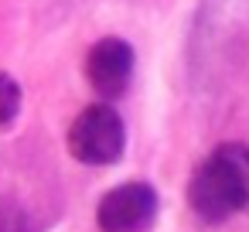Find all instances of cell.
Instances as JSON below:
<instances>
[{"mask_svg":"<svg viewBox=\"0 0 249 232\" xmlns=\"http://www.w3.org/2000/svg\"><path fill=\"white\" fill-rule=\"evenodd\" d=\"M126 150V126L109 103L86 106L69 126V154L89 167H109Z\"/></svg>","mask_w":249,"mask_h":232,"instance_id":"6da1fadb","label":"cell"},{"mask_svg":"<svg viewBox=\"0 0 249 232\" xmlns=\"http://www.w3.org/2000/svg\"><path fill=\"white\" fill-rule=\"evenodd\" d=\"M157 218V191L147 181H126L103 195L96 222L103 232H147Z\"/></svg>","mask_w":249,"mask_h":232,"instance_id":"7a4b0ae2","label":"cell"},{"mask_svg":"<svg viewBox=\"0 0 249 232\" xmlns=\"http://www.w3.org/2000/svg\"><path fill=\"white\" fill-rule=\"evenodd\" d=\"M133 65H137V55L123 38H103L86 55V79L96 96L120 99L133 82Z\"/></svg>","mask_w":249,"mask_h":232,"instance_id":"3957f363","label":"cell"},{"mask_svg":"<svg viewBox=\"0 0 249 232\" xmlns=\"http://www.w3.org/2000/svg\"><path fill=\"white\" fill-rule=\"evenodd\" d=\"M188 205H191V212L201 222H212V225H218V222L235 215V201H232L229 181H225L222 167L212 157H205L195 167V174L188 178Z\"/></svg>","mask_w":249,"mask_h":232,"instance_id":"277c9868","label":"cell"},{"mask_svg":"<svg viewBox=\"0 0 249 232\" xmlns=\"http://www.w3.org/2000/svg\"><path fill=\"white\" fill-rule=\"evenodd\" d=\"M212 161L222 167V174H225V181H229L235 212L249 215V147L239 143V140L218 143V147L212 150Z\"/></svg>","mask_w":249,"mask_h":232,"instance_id":"5b68a950","label":"cell"},{"mask_svg":"<svg viewBox=\"0 0 249 232\" xmlns=\"http://www.w3.org/2000/svg\"><path fill=\"white\" fill-rule=\"evenodd\" d=\"M18 113H21V86L14 75L0 72V133L14 126Z\"/></svg>","mask_w":249,"mask_h":232,"instance_id":"8992f818","label":"cell"}]
</instances>
